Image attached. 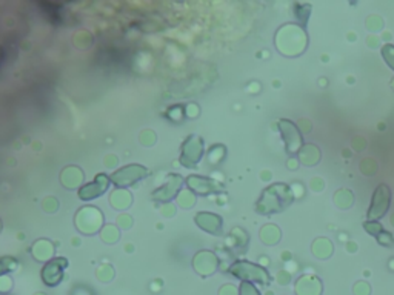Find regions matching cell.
<instances>
[{
  "mask_svg": "<svg viewBox=\"0 0 394 295\" xmlns=\"http://www.w3.org/2000/svg\"><path fill=\"white\" fill-rule=\"evenodd\" d=\"M16 266V263L13 262V260H7V258H2L0 260V276H2V274H5V272H10L13 268Z\"/></svg>",
  "mask_w": 394,
  "mask_h": 295,
  "instance_id": "obj_9",
  "label": "cell"
},
{
  "mask_svg": "<svg viewBox=\"0 0 394 295\" xmlns=\"http://www.w3.org/2000/svg\"><path fill=\"white\" fill-rule=\"evenodd\" d=\"M382 54H383V57L386 58L388 65L394 70V46H392V45H385V46L382 48Z\"/></svg>",
  "mask_w": 394,
  "mask_h": 295,
  "instance_id": "obj_6",
  "label": "cell"
},
{
  "mask_svg": "<svg viewBox=\"0 0 394 295\" xmlns=\"http://www.w3.org/2000/svg\"><path fill=\"white\" fill-rule=\"evenodd\" d=\"M68 266V262L65 258H56L50 262L44 270H42V278L48 286H57L64 277V269Z\"/></svg>",
  "mask_w": 394,
  "mask_h": 295,
  "instance_id": "obj_2",
  "label": "cell"
},
{
  "mask_svg": "<svg viewBox=\"0 0 394 295\" xmlns=\"http://www.w3.org/2000/svg\"><path fill=\"white\" fill-rule=\"evenodd\" d=\"M230 272L233 274V276H236L245 282H257L262 284H268V282H269L266 270L256 266V264H251V263L237 262L236 264L231 266Z\"/></svg>",
  "mask_w": 394,
  "mask_h": 295,
  "instance_id": "obj_1",
  "label": "cell"
},
{
  "mask_svg": "<svg viewBox=\"0 0 394 295\" xmlns=\"http://www.w3.org/2000/svg\"><path fill=\"white\" fill-rule=\"evenodd\" d=\"M137 170H139V166H131V174H128V168H123V170H120L119 172H116V174L113 176V180L117 183V186H128V184L137 182L139 178L148 176V172H147V170H145V168H143V170H140L139 172L134 174V171H137Z\"/></svg>",
  "mask_w": 394,
  "mask_h": 295,
  "instance_id": "obj_5",
  "label": "cell"
},
{
  "mask_svg": "<svg viewBox=\"0 0 394 295\" xmlns=\"http://www.w3.org/2000/svg\"><path fill=\"white\" fill-rule=\"evenodd\" d=\"M108 177L107 176H97L94 183H90L87 184L85 188H82L80 191H79V196L84 198V200H91V198H96L99 197L100 194H103L108 189Z\"/></svg>",
  "mask_w": 394,
  "mask_h": 295,
  "instance_id": "obj_4",
  "label": "cell"
},
{
  "mask_svg": "<svg viewBox=\"0 0 394 295\" xmlns=\"http://www.w3.org/2000/svg\"><path fill=\"white\" fill-rule=\"evenodd\" d=\"M365 229L369 230V232H371V234H374V236H379V234L383 232L382 228H380V224H379L377 222H369V223H366V224H365Z\"/></svg>",
  "mask_w": 394,
  "mask_h": 295,
  "instance_id": "obj_8",
  "label": "cell"
},
{
  "mask_svg": "<svg viewBox=\"0 0 394 295\" xmlns=\"http://www.w3.org/2000/svg\"><path fill=\"white\" fill-rule=\"evenodd\" d=\"M240 295H259V292L250 282H243L240 286Z\"/></svg>",
  "mask_w": 394,
  "mask_h": 295,
  "instance_id": "obj_7",
  "label": "cell"
},
{
  "mask_svg": "<svg viewBox=\"0 0 394 295\" xmlns=\"http://www.w3.org/2000/svg\"><path fill=\"white\" fill-rule=\"evenodd\" d=\"M389 204V191L386 186H379L374 192V197H372V203H371V209L368 212V217H380L385 214V210Z\"/></svg>",
  "mask_w": 394,
  "mask_h": 295,
  "instance_id": "obj_3",
  "label": "cell"
}]
</instances>
